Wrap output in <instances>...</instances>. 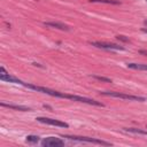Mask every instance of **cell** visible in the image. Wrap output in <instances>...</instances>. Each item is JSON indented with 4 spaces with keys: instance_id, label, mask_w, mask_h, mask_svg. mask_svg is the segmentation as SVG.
Returning <instances> with one entry per match:
<instances>
[{
    "instance_id": "cell-1",
    "label": "cell",
    "mask_w": 147,
    "mask_h": 147,
    "mask_svg": "<svg viewBox=\"0 0 147 147\" xmlns=\"http://www.w3.org/2000/svg\"><path fill=\"white\" fill-rule=\"evenodd\" d=\"M100 94L106 95V96H110V98H118V99H124V100H129V101H145L146 99L142 96H137V95H130V94H124V93H119V92H109V91H105V92H100Z\"/></svg>"
},
{
    "instance_id": "cell-2",
    "label": "cell",
    "mask_w": 147,
    "mask_h": 147,
    "mask_svg": "<svg viewBox=\"0 0 147 147\" xmlns=\"http://www.w3.org/2000/svg\"><path fill=\"white\" fill-rule=\"evenodd\" d=\"M62 138H67L69 140H75V141H80V142H90V144H96V145H105V146H109L111 145L110 142L100 140V139H95V138H90V137H79V136H62Z\"/></svg>"
},
{
    "instance_id": "cell-3",
    "label": "cell",
    "mask_w": 147,
    "mask_h": 147,
    "mask_svg": "<svg viewBox=\"0 0 147 147\" xmlns=\"http://www.w3.org/2000/svg\"><path fill=\"white\" fill-rule=\"evenodd\" d=\"M90 44L92 46H95L98 48H102V49H115V51H124L123 46H119L117 44H111V42H103V41H90Z\"/></svg>"
},
{
    "instance_id": "cell-4",
    "label": "cell",
    "mask_w": 147,
    "mask_h": 147,
    "mask_svg": "<svg viewBox=\"0 0 147 147\" xmlns=\"http://www.w3.org/2000/svg\"><path fill=\"white\" fill-rule=\"evenodd\" d=\"M41 145L44 147H61L64 146V140L56 137H47L41 140Z\"/></svg>"
},
{
    "instance_id": "cell-5",
    "label": "cell",
    "mask_w": 147,
    "mask_h": 147,
    "mask_svg": "<svg viewBox=\"0 0 147 147\" xmlns=\"http://www.w3.org/2000/svg\"><path fill=\"white\" fill-rule=\"evenodd\" d=\"M38 122L44 123V124H48V125H54V126H59V127H69V124L59 119H54V118H48V117H37L36 118Z\"/></svg>"
},
{
    "instance_id": "cell-6",
    "label": "cell",
    "mask_w": 147,
    "mask_h": 147,
    "mask_svg": "<svg viewBox=\"0 0 147 147\" xmlns=\"http://www.w3.org/2000/svg\"><path fill=\"white\" fill-rule=\"evenodd\" d=\"M0 79L2 82H8V83H14V84H21V85H23V82L22 80H20L18 78H16V77H14V76H11L9 74L0 75Z\"/></svg>"
},
{
    "instance_id": "cell-7",
    "label": "cell",
    "mask_w": 147,
    "mask_h": 147,
    "mask_svg": "<svg viewBox=\"0 0 147 147\" xmlns=\"http://www.w3.org/2000/svg\"><path fill=\"white\" fill-rule=\"evenodd\" d=\"M44 24L46 26H49V28H55V29L69 31V26L65 25V24H63V23H60V22H44Z\"/></svg>"
},
{
    "instance_id": "cell-8",
    "label": "cell",
    "mask_w": 147,
    "mask_h": 147,
    "mask_svg": "<svg viewBox=\"0 0 147 147\" xmlns=\"http://www.w3.org/2000/svg\"><path fill=\"white\" fill-rule=\"evenodd\" d=\"M0 106L1 107H7V108H10V109L21 110V111H30L31 110L29 107H25V106H17V105H11V103H6V102H1Z\"/></svg>"
},
{
    "instance_id": "cell-9",
    "label": "cell",
    "mask_w": 147,
    "mask_h": 147,
    "mask_svg": "<svg viewBox=\"0 0 147 147\" xmlns=\"http://www.w3.org/2000/svg\"><path fill=\"white\" fill-rule=\"evenodd\" d=\"M127 68L134 69V70H144V71H147V64H144V63H127Z\"/></svg>"
},
{
    "instance_id": "cell-10",
    "label": "cell",
    "mask_w": 147,
    "mask_h": 147,
    "mask_svg": "<svg viewBox=\"0 0 147 147\" xmlns=\"http://www.w3.org/2000/svg\"><path fill=\"white\" fill-rule=\"evenodd\" d=\"M124 130L126 132H131V133H136V134H142V136L147 134V131L141 130V129H137V127H124Z\"/></svg>"
},
{
    "instance_id": "cell-11",
    "label": "cell",
    "mask_w": 147,
    "mask_h": 147,
    "mask_svg": "<svg viewBox=\"0 0 147 147\" xmlns=\"http://www.w3.org/2000/svg\"><path fill=\"white\" fill-rule=\"evenodd\" d=\"M90 2H100V3H108V5H119V1L116 0H90Z\"/></svg>"
},
{
    "instance_id": "cell-12",
    "label": "cell",
    "mask_w": 147,
    "mask_h": 147,
    "mask_svg": "<svg viewBox=\"0 0 147 147\" xmlns=\"http://www.w3.org/2000/svg\"><path fill=\"white\" fill-rule=\"evenodd\" d=\"M26 141L28 142H32V144H36V142H38L39 141V137L38 136H28L26 137Z\"/></svg>"
},
{
    "instance_id": "cell-13",
    "label": "cell",
    "mask_w": 147,
    "mask_h": 147,
    "mask_svg": "<svg viewBox=\"0 0 147 147\" xmlns=\"http://www.w3.org/2000/svg\"><path fill=\"white\" fill-rule=\"evenodd\" d=\"M93 78L98 79V80H101V82H106V83H111V79L110 78H107V77H102V76H98V75H92Z\"/></svg>"
},
{
    "instance_id": "cell-14",
    "label": "cell",
    "mask_w": 147,
    "mask_h": 147,
    "mask_svg": "<svg viewBox=\"0 0 147 147\" xmlns=\"http://www.w3.org/2000/svg\"><path fill=\"white\" fill-rule=\"evenodd\" d=\"M116 38H117L118 40H122V41H125V42H129V41H130L129 38H125V36H121V34H118V36H116Z\"/></svg>"
},
{
    "instance_id": "cell-15",
    "label": "cell",
    "mask_w": 147,
    "mask_h": 147,
    "mask_svg": "<svg viewBox=\"0 0 147 147\" xmlns=\"http://www.w3.org/2000/svg\"><path fill=\"white\" fill-rule=\"evenodd\" d=\"M140 53H141V54H145V55H147V52H144V51H140Z\"/></svg>"
},
{
    "instance_id": "cell-16",
    "label": "cell",
    "mask_w": 147,
    "mask_h": 147,
    "mask_svg": "<svg viewBox=\"0 0 147 147\" xmlns=\"http://www.w3.org/2000/svg\"><path fill=\"white\" fill-rule=\"evenodd\" d=\"M141 31H142V32H146V33H147V29H142Z\"/></svg>"
},
{
    "instance_id": "cell-17",
    "label": "cell",
    "mask_w": 147,
    "mask_h": 147,
    "mask_svg": "<svg viewBox=\"0 0 147 147\" xmlns=\"http://www.w3.org/2000/svg\"><path fill=\"white\" fill-rule=\"evenodd\" d=\"M145 24H146V25H147V21H145Z\"/></svg>"
},
{
    "instance_id": "cell-18",
    "label": "cell",
    "mask_w": 147,
    "mask_h": 147,
    "mask_svg": "<svg viewBox=\"0 0 147 147\" xmlns=\"http://www.w3.org/2000/svg\"><path fill=\"white\" fill-rule=\"evenodd\" d=\"M146 1H147V0H146Z\"/></svg>"
}]
</instances>
